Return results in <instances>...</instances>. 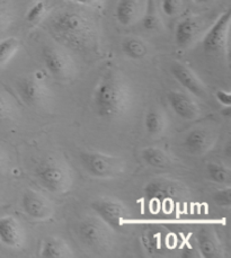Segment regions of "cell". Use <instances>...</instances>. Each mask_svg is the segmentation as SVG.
I'll use <instances>...</instances> for the list:
<instances>
[{
    "instance_id": "4dcf8cb0",
    "label": "cell",
    "mask_w": 231,
    "mask_h": 258,
    "mask_svg": "<svg viewBox=\"0 0 231 258\" xmlns=\"http://www.w3.org/2000/svg\"><path fill=\"white\" fill-rule=\"evenodd\" d=\"M215 97L221 104L224 105V107L230 106L231 94L229 92H227V90H223V89L218 90V92H216V94H215Z\"/></svg>"
},
{
    "instance_id": "7c38bea8",
    "label": "cell",
    "mask_w": 231,
    "mask_h": 258,
    "mask_svg": "<svg viewBox=\"0 0 231 258\" xmlns=\"http://www.w3.org/2000/svg\"><path fill=\"white\" fill-rule=\"evenodd\" d=\"M170 73L172 77L181 84V86H183L193 96L199 98L206 97L208 90H206L205 85L202 83V80L189 67L181 63V62H174L170 66Z\"/></svg>"
},
{
    "instance_id": "f1b7e54d",
    "label": "cell",
    "mask_w": 231,
    "mask_h": 258,
    "mask_svg": "<svg viewBox=\"0 0 231 258\" xmlns=\"http://www.w3.org/2000/svg\"><path fill=\"white\" fill-rule=\"evenodd\" d=\"M182 0H161V8L167 16H175L181 11Z\"/></svg>"
},
{
    "instance_id": "ac0fdd59",
    "label": "cell",
    "mask_w": 231,
    "mask_h": 258,
    "mask_svg": "<svg viewBox=\"0 0 231 258\" xmlns=\"http://www.w3.org/2000/svg\"><path fill=\"white\" fill-rule=\"evenodd\" d=\"M199 23L194 17H186L178 22L175 28V42L180 47H187L199 34Z\"/></svg>"
},
{
    "instance_id": "5b68a950",
    "label": "cell",
    "mask_w": 231,
    "mask_h": 258,
    "mask_svg": "<svg viewBox=\"0 0 231 258\" xmlns=\"http://www.w3.org/2000/svg\"><path fill=\"white\" fill-rule=\"evenodd\" d=\"M79 159L86 173L98 179L117 178L127 168L124 159L100 151H84L79 155Z\"/></svg>"
},
{
    "instance_id": "7402d4cb",
    "label": "cell",
    "mask_w": 231,
    "mask_h": 258,
    "mask_svg": "<svg viewBox=\"0 0 231 258\" xmlns=\"http://www.w3.org/2000/svg\"><path fill=\"white\" fill-rule=\"evenodd\" d=\"M122 51L130 59L141 60L147 55L148 47L142 40L134 36H129L122 41Z\"/></svg>"
},
{
    "instance_id": "8992f818",
    "label": "cell",
    "mask_w": 231,
    "mask_h": 258,
    "mask_svg": "<svg viewBox=\"0 0 231 258\" xmlns=\"http://www.w3.org/2000/svg\"><path fill=\"white\" fill-rule=\"evenodd\" d=\"M19 98L28 107L45 109L49 106L52 95L45 81L37 76H25L18 79L15 84Z\"/></svg>"
},
{
    "instance_id": "83f0119b",
    "label": "cell",
    "mask_w": 231,
    "mask_h": 258,
    "mask_svg": "<svg viewBox=\"0 0 231 258\" xmlns=\"http://www.w3.org/2000/svg\"><path fill=\"white\" fill-rule=\"evenodd\" d=\"M214 203L219 207L229 208L231 204V188L225 187L222 189L216 190L212 197Z\"/></svg>"
},
{
    "instance_id": "4fadbf2b",
    "label": "cell",
    "mask_w": 231,
    "mask_h": 258,
    "mask_svg": "<svg viewBox=\"0 0 231 258\" xmlns=\"http://www.w3.org/2000/svg\"><path fill=\"white\" fill-rule=\"evenodd\" d=\"M167 99L171 109L178 117L186 119V121H195L200 117L201 111L199 105L190 95L170 90L167 94Z\"/></svg>"
},
{
    "instance_id": "6da1fadb",
    "label": "cell",
    "mask_w": 231,
    "mask_h": 258,
    "mask_svg": "<svg viewBox=\"0 0 231 258\" xmlns=\"http://www.w3.org/2000/svg\"><path fill=\"white\" fill-rule=\"evenodd\" d=\"M94 107L99 117L117 119L125 115L133 104V94L128 80L118 71H108L96 86Z\"/></svg>"
},
{
    "instance_id": "e0dca14e",
    "label": "cell",
    "mask_w": 231,
    "mask_h": 258,
    "mask_svg": "<svg viewBox=\"0 0 231 258\" xmlns=\"http://www.w3.org/2000/svg\"><path fill=\"white\" fill-rule=\"evenodd\" d=\"M141 0H119L115 8V17L123 26H131L141 18Z\"/></svg>"
},
{
    "instance_id": "277c9868",
    "label": "cell",
    "mask_w": 231,
    "mask_h": 258,
    "mask_svg": "<svg viewBox=\"0 0 231 258\" xmlns=\"http://www.w3.org/2000/svg\"><path fill=\"white\" fill-rule=\"evenodd\" d=\"M77 235L86 249L90 251L105 252L113 247L114 230L97 216L80 221Z\"/></svg>"
},
{
    "instance_id": "4316f807",
    "label": "cell",
    "mask_w": 231,
    "mask_h": 258,
    "mask_svg": "<svg viewBox=\"0 0 231 258\" xmlns=\"http://www.w3.org/2000/svg\"><path fill=\"white\" fill-rule=\"evenodd\" d=\"M14 108L13 104L7 97H5L3 94H0V124L8 121L13 116Z\"/></svg>"
},
{
    "instance_id": "52a82bcc",
    "label": "cell",
    "mask_w": 231,
    "mask_h": 258,
    "mask_svg": "<svg viewBox=\"0 0 231 258\" xmlns=\"http://www.w3.org/2000/svg\"><path fill=\"white\" fill-rule=\"evenodd\" d=\"M42 61L52 77L68 81L76 76V64L65 50L55 45H45L42 49Z\"/></svg>"
},
{
    "instance_id": "d4e9b609",
    "label": "cell",
    "mask_w": 231,
    "mask_h": 258,
    "mask_svg": "<svg viewBox=\"0 0 231 258\" xmlns=\"http://www.w3.org/2000/svg\"><path fill=\"white\" fill-rule=\"evenodd\" d=\"M46 4L43 2V0L36 2L30 9H28V12L26 14V21L30 24L40 23L46 15Z\"/></svg>"
},
{
    "instance_id": "836d02e7",
    "label": "cell",
    "mask_w": 231,
    "mask_h": 258,
    "mask_svg": "<svg viewBox=\"0 0 231 258\" xmlns=\"http://www.w3.org/2000/svg\"><path fill=\"white\" fill-rule=\"evenodd\" d=\"M195 3H206V2H210V0H193Z\"/></svg>"
},
{
    "instance_id": "d6a6232c",
    "label": "cell",
    "mask_w": 231,
    "mask_h": 258,
    "mask_svg": "<svg viewBox=\"0 0 231 258\" xmlns=\"http://www.w3.org/2000/svg\"><path fill=\"white\" fill-rule=\"evenodd\" d=\"M8 162V156L3 148H0V169H3Z\"/></svg>"
},
{
    "instance_id": "484cf974",
    "label": "cell",
    "mask_w": 231,
    "mask_h": 258,
    "mask_svg": "<svg viewBox=\"0 0 231 258\" xmlns=\"http://www.w3.org/2000/svg\"><path fill=\"white\" fill-rule=\"evenodd\" d=\"M13 20V11L7 0H0V31L6 28Z\"/></svg>"
},
{
    "instance_id": "7a4b0ae2",
    "label": "cell",
    "mask_w": 231,
    "mask_h": 258,
    "mask_svg": "<svg viewBox=\"0 0 231 258\" xmlns=\"http://www.w3.org/2000/svg\"><path fill=\"white\" fill-rule=\"evenodd\" d=\"M51 27L62 41L75 49L89 46L95 37L93 24L79 12H59L52 18Z\"/></svg>"
},
{
    "instance_id": "44dd1931",
    "label": "cell",
    "mask_w": 231,
    "mask_h": 258,
    "mask_svg": "<svg viewBox=\"0 0 231 258\" xmlns=\"http://www.w3.org/2000/svg\"><path fill=\"white\" fill-rule=\"evenodd\" d=\"M141 158L147 165L153 167V168H167L172 164L170 156L156 147L144 148L141 151Z\"/></svg>"
},
{
    "instance_id": "603a6c76",
    "label": "cell",
    "mask_w": 231,
    "mask_h": 258,
    "mask_svg": "<svg viewBox=\"0 0 231 258\" xmlns=\"http://www.w3.org/2000/svg\"><path fill=\"white\" fill-rule=\"evenodd\" d=\"M206 171H208L209 178L214 183L221 185L229 184L230 170L224 165L219 164V162H210L206 166Z\"/></svg>"
},
{
    "instance_id": "d6986e66",
    "label": "cell",
    "mask_w": 231,
    "mask_h": 258,
    "mask_svg": "<svg viewBox=\"0 0 231 258\" xmlns=\"http://www.w3.org/2000/svg\"><path fill=\"white\" fill-rule=\"evenodd\" d=\"M43 258H68L74 256L70 246L59 237H47L42 245Z\"/></svg>"
},
{
    "instance_id": "2e32d148",
    "label": "cell",
    "mask_w": 231,
    "mask_h": 258,
    "mask_svg": "<svg viewBox=\"0 0 231 258\" xmlns=\"http://www.w3.org/2000/svg\"><path fill=\"white\" fill-rule=\"evenodd\" d=\"M200 256L204 258H220L223 257V247L211 228H202L197 235Z\"/></svg>"
},
{
    "instance_id": "ba28073f",
    "label": "cell",
    "mask_w": 231,
    "mask_h": 258,
    "mask_svg": "<svg viewBox=\"0 0 231 258\" xmlns=\"http://www.w3.org/2000/svg\"><path fill=\"white\" fill-rule=\"evenodd\" d=\"M231 13L230 11L221 14L216 22L206 32L203 39V49L208 54L228 55L229 33H230Z\"/></svg>"
},
{
    "instance_id": "cb8c5ba5",
    "label": "cell",
    "mask_w": 231,
    "mask_h": 258,
    "mask_svg": "<svg viewBox=\"0 0 231 258\" xmlns=\"http://www.w3.org/2000/svg\"><path fill=\"white\" fill-rule=\"evenodd\" d=\"M19 49V41L15 37H7L0 41V67L11 61Z\"/></svg>"
},
{
    "instance_id": "f546056e",
    "label": "cell",
    "mask_w": 231,
    "mask_h": 258,
    "mask_svg": "<svg viewBox=\"0 0 231 258\" xmlns=\"http://www.w3.org/2000/svg\"><path fill=\"white\" fill-rule=\"evenodd\" d=\"M158 20L157 15L152 9H148V12L143 17V26L147 28V30H155L158 27Z\"/></svg>"
},
{
    "instance_id": "9c48e42d",
    "label": "cell",
    "mask_w": 231,
    "mask_h": 258,
    "mask_svg": "<svg viewBox=\"0 0 231 258\" xmlns=\"http://www.w3.org/2000/svg\"><path fill=\"white\" fill-rule=\"evenodd\" d=\"M144 195L149 202L166 205L185 197V188L175 180L156 178L147 184L144 188Z\"/></svg>"
},
{
    "instance_id": "1f68e13d",
    "label": "cell",
    "mask_w": 231,
    "mask_h": 258,
    "mask_svg": "<svg viewBox=\"0 0 231 258\" xmlns=\"http://www.w3.org/2000/svg\"><path fill=\"white\" fill-rule=\"evenodd\" d=\"M66 2L85 5V6H96V5H98L100 2H102V0H66Z\"/></svg>"
},
{
    "instance_id": "5bb4252c",
    "label": "cell",
    "mask_w": 231,
    "mask_h": 258,
    "mask_svg": "<svg viewBox=\"0 0 231 258\" xmlns=\"http://www.w3.org/2000/svg\"><path fill=\"white\" fill-rule=\"evenodd\" d=\"M0 242L13 249H18L25 242V230L15 217L0 218Z\"/></svg>"
},
{
    "instance_id": "ffe728a7",
    "label": "cell",
    "mask_w": 231,
    "mask_h": 258,
    "mask_svg": "<svg viewBox=\"0 0 231 258\" xmlns=\"http://www.w3.org/2000/svg\"><path fill=\"white\" fill-rule=\"evenodd\" d=\"M144 126L151 137H160L167 130V118L165 113L160 108L152 107L148 111L146 119H144Z\"/></svg>"
},
{
    "instance_id": "8fae6325",
    "label": "cell",
    "mask_w": 231,
    "mask_h": 258,
    "mask_svg": "<svg viewBox=\"0 0 231 258\" xmlns=\"http://www.w3.org/2000/svg\"><path fill=\"white\" fill-rule=\"evenodd\" d=\"M22 207L28 217L38 221L50 219L54 213L53 203L40 192L33 189H27L23 194Z\"/></svg>"
},
{
    "instance_id": "3957f363",
    "label": "cell",
    "mask_w": 231,
    "mask_h": 258,
    "mask_svg": "<svg viewBox=\"0 0 231 258\" xmlns=\"http://www.w3.org/2000/svg\"><path fill=\"white\" fill-rule=\"evenodd\" d=\"M35 177L43 187L53 194H65L74 184V174L66 161L49 157L35 168Z\"/></svg>"
},
{
    "instance_id": "9a60e30c",
    "label": "cell",
    "mask_w": 231,
    "mask_h": 258,
    "mask_svg": "<svg viewBox=\"0 0 231 258\" xmlns=\"http://www.w3.org/2000/svg\"><path fill=\"white\" fill-rule=\"evenodd\" d=\"M214 141L212 132L204 127H195L187 133L183 146L189 154L201 156L206 154L213 147Z\"/></svg>"
},
{
    "instance_id": "30bf717a",
    "label": "cell",
    "mask_w": 231,
    "mask_h": 258,
    "mask_svg": "<svg viewBox=\"0 0 231 258\" xmlns=\"http://www.w3.org/2000/svg\"><path fill=\"white\" fill-rule=\"evenodd\" d=\"M91 208L96 216L107 223L113 230H119L129 217L127 207L115 198L102 197L96 199L91 202Z\"/></svg>"
}]
</instances>
